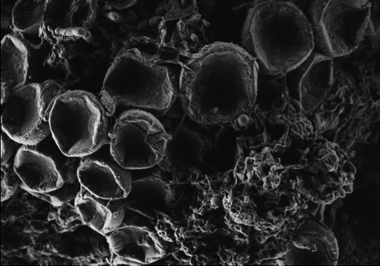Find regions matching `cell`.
<instances>
[{
  "mask_svg": "<svg viewBox=\"0 0 380 266\" xmlns=\"http://www.w3.org/2000/svg\"><path fill=\"white\" fill-rule=\"evenodd\" d=\"M259 66L237 45L215 42L182 63L178 92L193 121L205 125L246 127L256 102Z\"/></svg>",
  "mask_w": 380,
  "mask_h": 266,
  "instance_id": "1",
  "label": "cell"
},
{
  "mask_svg": "<svg viewBox=\"0 0 380 266\" xmlns=\"http://www.w3.org/2000/svg\"><path fill=\"white\" fill-rule=\"evenodd\" d=\"M243 43L258 66L270 75H282L303 63L314 48L313 28L295 4L260 1L249 10Z\"/></svg>",
  "mask_w": 380,
  "mask_h": 266,
  "instance_id": "2",
  "label": "cell"
},
{
  "mask_svg": "<svg viewBox=\"0 0 380 266\" xmlns=\"http://www.w3.org/2000/svg\"><path fill=\"white\" fill-rule=\"evenodd\" d=\"M171 63L162 57L153 41L132 39L115 57L108 68L100 92L108 116L117 104L167 110L178 93Z\"/></svg>",
  "mask_w": 380,
  "mask_h": 266,
  "instance_id": "3",
  "label": "cell"
},
{
  "mask_svg": "<svg viewBox=\"0 0 380 266\" xmlns=\"http://www.w3.org/2000/svg\"><path fill=\"white\" fill-rule=\"evenodd\" d=\"M106 116L102 103L91 93L66 91L52 107L50 133L64 155L84 157L109 143Z\"/></svg>",
  "mask_w": 380,
  "mask_h": 266,
  "instance_id": "4",
  "label": "cell"
},
{
  "mask_svg": "<svg viewBox=\"0 0 380 266\" xmlns=\"http://www.w3.org/2000/svg\"><path fill=\"white\" fill-rule=\"evenodd\" d=\"M108 136L111 156L126 170L145 169L158 164L164 158L171 139L161 123L141 110L123 113Z\"/></svg>",
  "mask_w": 380,
  "mask_h": 266,
  "instance_id": "5",
  "label": "cell"
},
{
  "mask_svg": "<svg viewBox=\"0 0 380 266\" xmlns=\"http://www.w3.org/2000/svg\"><path fill=\"white\" fill-rule=\"evenodd\" d=\"M66 90L53 80L30 83L6 99L1 116L3 131L13 141L35 145L50 133V114L55 99Z\"/></svg>",
  "mask_w": 380,
  "mask_h": 266,
  "instance_id": "6",
  "label": "cell"
},
{
  "mask_svg": "<svg viewBox=\"0 0 380 266\" xmlns=\"http://www.w3.org/2000/svg\"><path fill=\"white\" fill-rule=\"evenodd\" d=\"M314 30L325 56L348 55L357 49L370 21L368 1H318L312 6Z\"/></svg>",
  "mask_w": 380,
  "mask_h": 266,
  "instance_id": "7",
  "label": "cell"
},
{
  "mask_svg": "<svg viewBox=\"0 0 380 266\" xmlns=\"http://www.w3.org/2000/svg\"><path fill=\"white\" fill-rule=\"evenodd\" d=\"M107 241L116 263L145 265L164 254L154 234L138 226L117 227L108 234Z\"/></svg>",
  "mask_w": 380,
  "mask_h": 266,
  "instance_id": "8",
  "label": "cell"
},
{
  "mask_svg": "<svg viewBox=\"0 0 380 266\" xmlns=\"http://www.w3.org/2000/svg\"><path fill=\"white\" fill-rule=\"evenodd\" d=\"M77 176L82 187L99 198L117 201L125 198L131 192L129 175L99 158L82 159Z\"/></svg>",
  "mask_w": 380,
  "mask_h": 266,
  "instance_id": "9",
  "label": "cell"
},
{
  "mask_svg": "<svg viewBox=\"0 0 380 266\" xmlns=\"http://www.w3.org/2000/svg\"><path fill=\"white\" fill-rule=\"evenodd\" d=\"M13 170L25 187L33 194L55 191L64 183L54 161L28 145L17 150Z\"/></svg>",
  "mask_w": 380,
  "mask_h": 266,
  "instance_id": "10",
  "label": "cell"
},
{
  "mask_svg": "<svg viewBox=\"0 0 380 266\" xmlns=\"http://www.w3.org/2000/svg\"><path fill=\"white\" fill-rule=\"evenodd\" d=\"M334 78L333 59L316 55L299 83V107L305 115L313 114L327 98Z\"/></svg>",
  "mask_w": 380,
  "mask_h": 266,
  "instance_id": "11",
  "label": "cell"
},
{
  "mask_svg": "<svg viewBox=\"0 0 380 266\" xmlns=\"http://www.w3.org/2000/svg\"><path fill=\"white\" fill-rule=\"evenodd\" d=\"M1 103L24 86L27 76V50L17 38L5 36L1 41Z\"/></svg>",
  "mask_w": 380,
  "mask_h": 266,
  "instance_id": "12",
  "label": "cell"
},
{
  "mask_svg": "<svg viewBox=\"0 0 380 266\" xmlns=\"http://www.w3.org/2000/svg\"><path fill=\"white\" fill-rule=\"evenodd\" d=\"M104 201L105 199L95 197L82 187L75 198V206L86 225L103 235H108L119 225L121 214Z\"/></svg>",
  "mask_w": 380,
  "mask_h": 266,
  "instance_id": "13",
  "label": "cell"
},
{
  "mask_svg": "<svg viewBox=\"0 0 380 266\" xmlns=\"http://www.w3.org/2000/svg\"><path fill=\"white\" fill-rule=\"evenodd\" d=\"M48 1H18L12 13V29L31 45L41 44Z\"/></svg>",
  "mask_w": 380,
  "mask_h": 266,
  "instance_id": "14",
  "label": "cell"
},
{
  "mask_svg": "<svg viewBox=\"0 0 380 266\" xmlns=\"http://www.w3.org/2000/svg\"><path fill=\"white\" fill-rule=\"evenodd\" d=\"M327 176L332 183L336 184L341 183V177L338 172L334 170H329Z\"/></svg>",
  "mask_w": 380,
  "mask_h": 266,
  "instance_id": "15",
  "label": "cell"
},
{
  "mask_svg": "<svg viewBox=\"0 0 380 266\" xmlns=\"http://www.w3.org/2000/svg\"><path fill=\"white\" fill-rule=\"evenodd\" d=\"M354 166L348 161H345L343 165L341 167V172L343 174H354L355 172Z\"/></svg>",
  "mask_w": 380,
  "mask_h": 266,
  "instance_id": "16",
  "label": "cell"
},
{
  "mask_svg": "<svg viewBox=\"0 0 380 266\" xmlns=\"http://www.w3.org/2000/svg\"><path fill=\"white\" fill-rule=\"evenodd\" d=\"M323 205L322 203H319L318 208L314 212V216L319 221H321L323 218Z\"/></svg>",
  "mask_w": 380,
  "mask_h": 266,
  "instance_id": "17",
  "label": "cell"
},
{
  "mask_svg": "<svg viewBox=\"0 0 380 266\" xmlns=\"http://www.w3.org/2000/svg\"><path fill=\"white\" fill-rule=\"evenodd\" d=\"M340 187L345 192V194L350 193L352 190V183L348 182L342 183Z\"/></svg>",
  "mask_w": 380,
  "mask_h": 266,
  "instance_id": "18",
  "label": "cell"
},
{
  "mask_svg": "<svg viewBox=\"0 0 380 266\" xmlns=\"http://www.w3.org/2000/svg\"><path fill=\"white\" fill-rule=\"evenodd\" d=\"M334 200V196L332 194L323 196V202L325 204H330Z\"/></svg>",
  "mask_w": 380,
  "mask_h": 266,
  "instance_id": "19",
  "label": "cell"
},
{
  "mask_svg": "<svg viewBox=\"0 0 380 266\" xmlns=\"http://www.w3.org/2000/svg\"><path fill=\"white\" fill-rule=\"evenodd\" d=\"M324 238L325 242H327V243H330L335 241V237L332 234H330V233L325 234L324 235Z\"/></svg>",
  "mask_w": 380,
  "mask_h": 266,
  "instance_id": "20",
  "label": "cell"
},
{
  "mask_svg": "<svg viewBox=\"0 0 380 266\" xmlns=\"http://www.w3.org/2000/svg\"><path fill=\"white\" fill-rule=\"evenodd\" d=\"M336 192L338 193L339 197H344L345 195V192L341 187L338 188L336 190Z\"/></svg>",
  "mask_w": 380,
  "mask_h": 266,
  "instance_id": "21",
  "label": "cell"
}]
</instances>
